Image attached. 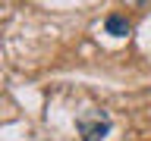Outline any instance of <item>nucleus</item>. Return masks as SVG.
<instances>
[{"mask_svg":"<svg viewBox=\"0 0 151 141\" xmlns=\"http://www.w3.org/2000/svg\"><path fill=\"white\" fill-rule=\"evenodd\" d=\"M126 3H132V6H139V3H145V0H126Z\"/></svg>","mask_w":151,"mask_h":141,"instance_id":"3","label":"nucleus"},{"mask_svg":"<svg viewBox=\"0 0 151 141\" xmlns=\"http://www.w3.org/2000/svg\"><path fill=\"white\" fill-rule=\"evenodd\" d=\"M76 129H79L82 141H101L104 135L110 132V116L104 110H85V113H79Z\"/></svg>","mask_w":151,"mask_h":141,"instance_id":"1","label":"nucleus"},{"mask_svg":"<svg viewBox=\"0 0 151 141\" xmlns=\"http://www.w3.org/2000/svg\"><path fill=\"white\" fill-rule=\"evenodd\" d=\"M104 31H107V35H113V38H129L132 25H129L123 16H107V22H104Z\"/></svg>","mask_w":151,"mask_h":141,"instance_id":"2","label":"nucleus"}]
</instances>
